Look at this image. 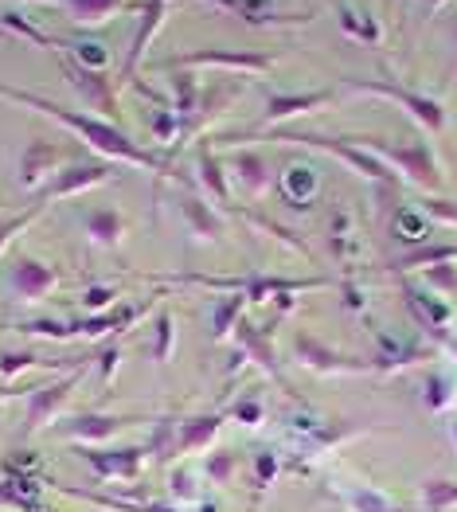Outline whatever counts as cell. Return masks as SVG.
Here are the masks:
<instances>
[{"mask_svg":"<svg viewBox=\"0 0 457 512\" xmlns=\"http://www.w3.org/2000/svg\"><path fill=\"white\" fill-rule=\"evenodd\" d=\"M51 286H55V270H51L47 262H40V258H20V262L12 266V290L24 301L43 298Z\"/></svg>","mask_w":457,"mask_h":512,"instance_id":"obj_7","label":"cell"},{"mask_svg":"<svg viewBox=\"0 0 457 512\" xmlns=\"http://www.w3.org/2000/svg\"><path fill=\"white\" fill-rule=\"evenodd\" d=\"M114 298H118L114 290H86L83 305H86V309H106V305H110Z\"/></svg>","mask_w":457,"mask_h":512,"instance_id":"obj_25","label":"cell"},{"mask_svg":"<svg viewBox=\"0 0 457 512\" xmlns=\"http://www.w3.org/2000/svg\"><path fill=\"white\" fill-rule=\"evenodd\" d=\"M55 63H59V71L67 75L71 90L83 98V106L90 114H98V118H106V122L118 118V90H114V79H110L106 71L86 67L75 55H67L63 47H55Z\"/></svg>","mask_w":457,"mask_h":512,"instance_id":"obj_3","label":"cell"},{"mask_svg":"<svg viewBox=\"0 0 457 512\" xmlns=\"http://www.w3.org/2000/svg\"><path fill=\"white\" fill-rule=\"evenodd\" d=\"M172 356V321L161 317L157 321V360H168Z\"/></svg>","mask_w":457,"mask_h":512,"instance_id":"obj_24","label":"cell"},{"mask_svg":"<svg viewBox=\"0 0 457 512\" xmlns=\"http://www.w3.org/2000/svg\"><path fill=\"white\" fill-rule=\"evenodd\" d=\"M403 4H407V0H403Z\"/></svg>","mask_w":457,"mask_h":512,"instance_id":"obj_27","label":"cell"},{"mask_svg":"<svg viewBox=\"0 0 457 512\" xmlns=\"http://www.w3.org/2000/svg\"><path fill=\"white\" fill-rule=\"evenodd\" d=\"M0 28L4 32H12V36H20V40H32V43H40L43 51H55V40L43 32V28H36L24 12H16V8H8V12H0Z\"/></svg>","mask_w":457,"mask_h":512,"instance_id":"obj_13","label":"cell"},{"mask_svg":"<svg viewBox=\"0 0 457 512\" xmlns=\"http://www.w3.org/2000/svg\"><path fill=\"white\" fill-rule=\"evenodd\" d=\"M59 161H63V149H59L55 141H47V137L28 141V149H24V157H20V184H24V188H36L40 180L55 176Z\"/></svg>","mask_w":457,"mask_h":512,"instance_id":"obj_6","label":"cell"},{"mask_svg":"<svg viewBox=\"0 0 457 512\" xmlns=\"http://www.w3.org/2000/svg\"><path fill=\"white\" fill-rule=\"evenodd\" d=\"M79 384V372H71V376H63L59 384L51 387H40L36 395H32V407H28V419H32V427H40V423H47L51 419V411L71 395V387Z\"/></svg>","mask_w":457,"mask_h":512,"instance_id":"obj_10","label":"cell"},{"mask_svg":"<svg viewBox=\"0 0 457 512\" xmlns=\"http://www.w3.org/2000/svg\"><path fill=\"white\" fill-rule=\"evenodd\" d=\"M313 169H301V165H293L286 176H282V192H286V200L293 204H301V200H309V192H313Z\"/></svg>","mask_w":457,"mask_h":512,"instance_id":"obj_18","label":"cell"},{"mask_svg":"<svg viewBox=\"0 0 457 512\" xmlns=\"http://www.w3.org/2000/svg\"><path fill=\"white\" fill-rule=\"evenodd\" d=\"M0 98H12V102H20V106H32V110H40V114H47V118L63 122L75 137L90 141L102 157L129 161V165H145V169H161V161H157L153 153H145V149H141L118 122H106V118H98V114H90V110H67V106L43 98V94H36V90H24V86H12V83H0Z\"/></svg>","mask_w":457,"mask_h":512,"instance_id":"obj_1","label":"cell"},{"mask_svg":"<svg viewBox=\"0 0 457 512\" xmlns=\"http://www.w3.org/2000/svg\"><path fill=\"white\" fill-rule=\"evenodd\" d=\"M161 71H235V75H266L274 67V55L262 51H247V47H196L184 55H172L165 63H157Z\"/></svg>","mask_w":457,"mask_h":512,"instance_id":"obj_2","label":"cell"},{"mask_svg":"<svg viewBox=\"0 0 457 512\" xmlns=\"http://www.w3.org/2000/svg\"><path fill=\"white\" fill-rule=\"evenodd\" d=\"M215 430H219V419H196L192 427L180 434V442H184V446H200V442H208Z\"/></svg>","mask_w":457,"mask_h":512,"instance_id":"obj_23","label":"cell"},{"mask_svg":"<svg viewBox=\"0 0 457 512\" xmlns=\"http://www.w3.org/2000/svg\"><path fill=\"white\" fill-rule=\"evenodd\" d=\"M110 165L106 161H90V165H71L67 172H55V180H51V188L43 192L40 200H63V196H75V192H83V188H94V184H106L110 180Z\"/></svg>","mask_w":457,"mask_h":512,"instance_id":"obj_5","label":"cell"},{"mask_svg":"<svg viewBox=\"0 0 457 512\" xmlns=\"http://www.w3.org/2000/svg\"><path fill=\"white\" fill-rule=\"evenodd\" d=\"M67 55H75L79 63H86V67H94V71H106L110 67V51L102 47V43L94 40H71V43H59Z\"/></svg>","mask_w":457,"mask_h":512,"instance_id":"obj_17","label":"cell"},{"mask_svg":"<svg viewBox=\"0 0 457 512\" xmlns=\"http://www.w3.org/2000/svg\"><path fill=\"white\" fill-rule=\"evenodd\" d=\"M20 329L24 333H36V337H59V341L75 337V325H63V321H24Z\"/></svg>","mask_w":457,"mask_h":512,"instance_id":"obj_22","label":"cell"},{"mask_svg":"<svg viewBox=\"0 0 457 512\" xmlns=\"http://www.w3.org/2000/svg\"><path fill=\"white\" fill-rule=\"evenodd\" d=\"M235 172H239V180L247 184V192H258V188L266 184V165H262L254 153H239V157H235Z\"/></svg>","mask_w":457,"mask_h":512,"instance_id":"obj_20","label":"cell"},{"mask_svg":"<svg viewBox=\"0 0 457 512\" xmlns=\"http://www.w3.org/2000/svg\"><path fill=\"white\" fill-rule=\"evenodd\" d=\"M180 212H184V219L192 223V231H196L200 239H215V235H219V219H215V212H211L208 204H200L196 196H184Z\"/></svg>","mask_w":457,"mask_h":512,"instance_id":"obj_14","label":"cell"},{"mask_svg":"<svg viewBox=\"0 0 457 512\" xmlns=\"http://www.w3.org/2000/svg\"><path fill=\"white\" fill-rule=\"evenodd\" d=\"M336 16H340V28H344L348 36H356V40H368V43L379 40V28H375L372 16H364V12L348 8V4H336Z\"/></svg>","mask_w":457,"mask_h":512,"instance_id":"obj_16","label":"cell"},{"mask_svg":"<svg viewBox=\"0 0 457 512\" xmlns=\"http://www.w3.org/2000/svg\"><path fill=\"white\" fill-rule=\"evenodd\" d=\"M165 16H168V0H141V12H137V28L129 36V47H125V59H122V79H133L137 67L145 63L149 47L157 40V32L165 28Z\"/></svg>","mask_w":457,"mask_h":512,"instance_id":"obj_4","label":"cell"},{"mask_svg":"<svg viewBox=\"0 0 457 512\" xmlns=\"http://www.w3.org/2000/svg\"><path fill=\"white\" fill-rule=\"evenodd\" d=\"M86 235L94 239V243H118L125 235V223L118 212H110V208H98V212L86 215Z\"/></svg>","mask_w":457,"mask_h":512,"instance_id":"obj_12","label":"cell"},{"mask_svg":"<svg viewBox=\"0 0 457 512\" xmlns=\"http://www.w3.org/2000/svg\"><path fill=\"white\" fill-rule=\"evenodd\" d=\"M325 98H329L325 90H317V94H274V98L266 102V122H278V118H293V114H305V110L321 106Z\"/></svg>","mask_w":457,"mask_h":512,"instance_id":"obj_11","label":"cell"},{"mask_svg":"<svg viewBox=\"0 0 457 512\" xmlns=\"http://www.w3.org/2000/svg\"><path fill=\"white\" fill-rule=\"evenodd\" d=\"M438 4H442V0H426V8H438Z\"/></svg>","mask_w":457,"mask_h":512,"instance_id":"obj_26","label":"cell"},{"mask_svg":"<svg viewBox=\"0 0 457 512\" xmlns=\"http://www.w3.org/2000/svg\"><path fill=\"white\" fill-rule=\"evenodd\" d=\"M200 180H204V188H208L215 200L227 204V196H231V188H227V172H223L219 157H215L211 149H200Z\"/></svg>","mask_w":457,"mask_h":512,"instance_id":"obj_15","label":"cell"},{"mask_svg":"<svg viewBox=\"0 0 457 512\" xmlns=\"http://www.w3.org/2000/svg\"><path fill=\"white\" fill-rule=\"evenodd\" d=\"M43 4H63L75 24H106L110 16L129 8V0H43Z\"/></svg>","mask_w":457,"mask_h":512,"instance_id":"obj_9","label":"cell"},{"mask_svg":"<svg viewBox=\"0 0 457 512\" xmlns=\"http://www.w3.org/2000/svg\"><path fill=\"white\" fill-rule=\"evenodd\" d=\"M43 208H47V204H36V208H28V212L24 215H12V219H0V251H4V247H8V239H12V235H16V231H24V227H28V223H32V219H36V215L43 212Z\"/></svg>","mask_w":457,"mask_h":512,"instance_id":"obj_21","label":"cell"},{"mask_svg":"<svg viewBox=\"0 0 457 512\" xmlns=\"http://www.w3.org/2000/svg\"><path fill=\"white\" fill-rule=\"evenodd\" d=\"M168 83H172V94H176V118H180V129L188 126L200 110V79L196 71H168Z\"/></svg>","mask_w":457,"mask_h":512,"instance_id":"obj_8","label":"cell"},{"mask_svg":"<svg viewBox=\"0 0 457 512\" xmlns=\"http://www.w3.org/2000/svg\"><path fill=\"white\" fill-rule=\"evenodd\" d=\"M243 301L247 298H223L219 305H215V313H211V333L215 337H223V333H231V325L239 321V313H243Z\"/></svg>","mask_w":457,"mask_h":512,"instance_id":"obj_19","label":"cell"}]
</instances>
